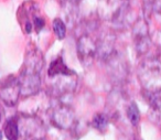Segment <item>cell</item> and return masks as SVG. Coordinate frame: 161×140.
<instances>
[{"mask_svg": "<svg viewBox=\"0 0 161 140\" xmlns=\"http://www.w3.org/2000/svg\"><path fill=\"white\" fill-rule=\"evenodd\" d=\"M132 32L135 36V44H136V50L138 54H140V55L146 54L151 47V40H150L146 21L142 19H139L135 23Z\"/></svg>", "mask_w": 161, "mask_h": 140, "instance_id": "obj_7", "label": "cell"}, {"mask_svg": "<svg viewBox=\"0 0 161 140\" xmlns=\"http://www.w3.org/2000/svg\"><path fill=\"white\" fill-rule=\"evenodd\" d=\"M18 120L20 136L25 140H45V128L41 119L36 116L23 115Z\"/></svg>", "mask_w": 161, "mask_h": 140, "instance_id": "obj_3", "label": "cell"}, {"mask_svg": "<svg viewBox=\"0 0 161 140\" xmlns=\"http://www.w3.org/2000/svg\"><path fill=\"white\" fill-rule=\"evenodd\" d=\"M3 131L8 140H18L20 136V130H19V120L18 118L12 117L7 120Z\"/></svg>", "mask_w": 161, "mask_h": 140, "instance_id": "obj_12", "label": "cell"}, {"mask_svg": "<svg viewBox=\"0 0 161 140\" xmlns=\"http://www.w3.org/2000/svg\"><path fill=\"white\" fill-rule=\"evenodd\" d=\"M43 67V56L40 51L32 50L27 54L23 64V74H40Z\"/></svg>", "mask_w": 161, "mask_h": 140, "instance_id": "obj_9", "label": "cell"}, {"mask_svg": "<svg viewBox=\"0 0 161 140\" xmlns=\"http://www.w3.org/2000/svg\"><path fill=\"white\" fill-rule=\"evenodd\" d=\"M53 30H54V33L56 34L60 40H63L66 36V25H65L64 21L60 18H56L54 19L53 21Z\"/></svg>", "mask_w": 161, "mask_h": 140, "instance_id": "obj_15", "label": "cell"}, {"mask_svg": "<svg viewBox=\"0 0 161 140\" xmlns=\"http://www.w3.org/2000/svg\"><path fill=\"white\" fill-rule=\"evenodd\" d=\"M72 73H74V71L73 70H69L65 65L62 58H58L56 60H54L51 63L49 71H47L49 77H54V76L62 75V74H72Z\"/></svg>", "mask_w": 161, "mask_h": 140, "instance_id": "obj_11", "label": "cell"}, {"mask_svg": "<svg viewBox=\"0 0 161 140\" xmlns=\"http://www.w3.org/2000/svg\"><path fill=\"white\" fill-rule=\"evenodd\" d=\"M0 140H3V132L0 131Z\"/></svg>", "mask_w": 161, "mask_h": 140, "instance_id": "obj_18", "label": "cell"}, {"mask_svg": "<svg viewBox=\"0 0 161 140\" xmlns=\"http://www.w3.org/2000/svg\"><path fill=\"white\" fill-rule=\"evenodd\" d=\"M98 41L93 39L91 36H82L77 41V53L84 64L92 63L94 58L97 55Z\"/></svg>", "mask_w": 161, "mask_h": 140, "instance_id": "obj_6", "label": "cell"}, {"mask_svg": "<svg viewBox=\"0 0 161 140\" xmlns=\"http://www.w3.org/2000/svg\"><path fill=\"white\" fill-rule=\"evenodd\" d=\"M93 126L99 131H104L109 124V119L105 114H96L93 118Z\"/></svg>", "mask_w": 161, "mask_h": 140, "instance_id": "obj_14", "label": "cell"}, {"mask_svg": "<svg viewBox=\"0 0 161 140\" xmlns=\"http://www.w3.org/2000/svg\"><path fill=\"white\" fill-rule=\"evenodd\" d=\"M3 107H1V105H0V121H1V119H3Z\"/></svg>", "mask_w": 161, "mask_h": 140, "instance_id": "obj_17", "label": "cell"}, {"mask_svg": "<svg viewBox=\"0 0 161 140\" xmlns=\"http://www.w3.org/2000/svg\"><path fill=\"white\" fill-rule=\"evenodd\" d=\"M21 86V96L25 98L36 95L40 92L41 78L40 74H23L19 78Z\"/></svg>", "mask_w": 161, "mask_h": 140, "instance_id": "obj_8", "label": "cell"}, {"mask_svg": "<svg viewBox=\"0 0 161 140\" xmlns=\"http://www.w3.org/2000/svg\"><path fill=\"white\" fill-rule=\"evenodd\" d=\"M33 23H34V27L36 28V30H38V31H40V30L42 29V28L44 27V25H45L44 19H42V18H34Z\"/></svg>", "mask_w": 161, "mask_h": 140, "instance_id": "obj_16", "label": "cell"}, {"mask_svg": "<svg viewBox=\"0 0 161 140\" xmlns=\"http://www.w3.org/2000/svg\"><path fill=\"white\" fill-rule=\"evenodd\" d=\"M21 95V86L19 78L10 76L0 87V98L8 106H14Z\"/></svg>", "mask_w": 161, "mask_h": 140, "instance_id": "obj_5", "label": "cell"}, {"mask_svg": "<svg viewBox=\"0 0 161 140\" xmlns=\"http://www.w3.org/2000/svg\"><path fill=\"white\" fill-rule=\"evenodd\" d=\"M127 117L129 119V121L131 122V125L137 126L139 124V120H140V111L137 106L136 103H131V104L128 106L127 108Z\"/></svg>", "mask_w": 161, "mask_h": 140, "instance_id": "obj_13", "label": "cell"}, {"mask_svg": "<svg viewBox=\"0 0 161 140\" xmlns=\"http://www.w3.org/2000/svg\"><path fill=\"white\" fill-rule=\"evenodd\" d=\"M148 94H149L148 100H149L151 116L156 121H161V92Z\"/></svg>", "mask_w": 161, "mask_h": 140, "instance_id": "obj_10", "label": "cell"}, {"mask_svg": "<svg viewBox=\"0 0 161 140\" xmlns=\"http://www.w3.org/2000/svg\"><path fill=\"white\" fill-rule=\"evenodd\" d=\"M129 8L130 0H98L101 18L115 23L124 22Z\"/></svg>", "mask_w": 161, "mask_h": 140, "instance_id": "obj_2", "label": "cell"}, {"mask_svg": "<svg viewBox=\"0 0 161 140\" xmlns=\"http://www.w3.org/2000/svg\"><path fill=\"white\" fill-rule=\"evenodd\" d=\"M51 121L55 127L61 129H71L75 124V115L73 110L69 107L60 105L58 107H54L51 113Z\"/></svg>", "mask_w": 161, "mask_h": 140, "instance_id": "obj_4", "label": "cell"}, {"mask_svg": "<svg viewBox=\"0 0 161 140\" xmlns=\"http://www.w3.org/2000/svg\"><path fill=\"white\" fill-rule=\"evenodd\" d=\"M138 78L147 93L161 92V60L158 58L145 59L138 66Z\"/></svg>", "mask_w": 161, "mask_h": 140, "instance_id": "obj_1", "label": "cell"}]
</instances>
